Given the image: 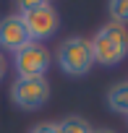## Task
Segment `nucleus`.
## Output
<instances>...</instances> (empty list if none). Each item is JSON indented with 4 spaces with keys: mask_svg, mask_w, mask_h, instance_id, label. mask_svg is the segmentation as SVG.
I'll use <instances>...</instances> for the list:
<instances>
[{
    "mask_svg": "<svg viewBox=\"0 0 128 133\" xmlns=\"http://www.w3.org/2000/svg\"><path fill=\"white\" fill-rule=\"evenodd\" d=\"M18 16H21V21L26 26L29 42L44 44L60 29V13L55 11L52 3H44V0H21L18 3Z\"/></svg>",
    "mask_w": 128,
    "mask_h": 133,
    "instance_id": "f257e3e1",
    "label": "nucleus"
},
{
    "mask_svg": "<svg viewBox=\"0 0 128 133\" xmlns=\"http://www.w3.org/2000/svg\"><path fill=\"white\" fill-rule=\"evenodd\" d=\"M89 44H92L94 63L105 65V68H112V65H118L128 57V29L107 21L105 26L97 29V34L89 39Z\"/></svg>",
    "mask_w": 128,
    "mask_h": 133,
    "instance_id": "f03ea898",
    "label": "nucleus"
},
{
    "mask_svg": "<svg viewBox=\"0 0 128 133\" xmlns=\"http://www.w3.org/2000/svg\"><path fill=\"white\" fill-rule=\"evenodd\" d=\"M55 60H57V68L66 73V76H86L94 65V57H92V44L86 37H68L63 39L57 52H55Z\"/></svg>",
    "mask_w": 128,
    "mask_h": 133,
    "instance_id": "7ed1b4c3",
    "label": "nucleus"
},
{
    "mask_svg": "<svg viewBox=\"0 0 128 133\" xmlns=\"http://www.w3.org/2000/svg\"><path fill=\"white\" fill-rule=\"evenodd\" d=\"M50 63H52L50 50L39 42H29L13 52L16 78H44V73L50 71Z\"/></svg>",
    "mask_w": 128,
    "mask_h": 133,
    "instance_id": "20e7f679",
    "label": "nucleus"
},
{
    "mask_svg": "<svg viewBox=\"0 0 128 133\" xmlns=\"http://www.w3.org/2000/svg\"><path fill=\"white\" fill-rule=\"evenodd\" d=\"M50 99L47 78H16L11 84V102L21 110H42Z\"/></svg>",
    "mask_w": 128,
    "mask_h": 133,
    "instance_id": "39448f33",
    "label": "nucleus"
},
{
    "mask_svg": "<svg viewBox=\"0 0 128 133\" xmlns=\"http://www.w3.org/2000/svg\"><path fill=\"white\" fill-rule=\"evenodd\" d=\"M24 44H29V34H26V26H24L21 16L18 13L3 16L0 18V47L5 52H16Z\"/></svg>",
    "mask_w": 128,
    "mask_h": 133,
    "instance_id": "423d86ee",
    "label": "nucleus"
},
{
    "mask_svg": "<svg viewBox=\"0 0 128 133\" xmlns=\"http://www.w3.org/2000/svg\"><path fill=\"white\" fill-rule=\"evenodd\" d=\"M107 107L112 112L128 117V81H118L115 86H110V91H107Z\"/></svg>",
    "mask_w": 128,
    "mask_h": 133,
    "instance_id": "0eeeda50",
    "label": "nucleus"
},
{
    "mask_svg": "<svg viewBox=\"0 0 128 133\" xmlns=\"http://www.w3.org/2000/svg\"><path fill=\"white\" fill-rule=\"evenodd\" d=\"M57 128H60V133H92V130H94L92 123H89L86 117H81V115L63 117V120L57 123Z\"/></svg>",
    "mask_w": 128,
    "mask_h": 133,
    "instance_id": "6e6552de",
    "label": "nucleus"
},
{
    "mask_svg": "<svg viewBox=\"0 0 128 133\" xmlns=\"http://www.w3.org/2000/svg\"><path fill=\"white\" fill-rule=\"evenodd\" d=\"M107 13H110L112 24H120V26L128 29V0H112V3H107Z\"/></svg>",
    "mask_w": 128,
    "mask_h": 133,
    "instance_id": "1a4fd4ad",
    "label": "nucleus"
},
{
    "mask_svg": "<svg viewBox=\"0 0 128 133\" xmlns=\"http://www.w3.org/2000/svg\"><path fill=\"white\" fill-rule=\"evenodd\" d=\"M29 133H60V128H57V123H37Z\"/></svg>",
    "mask_w": 128,
    "mask_h": 133,
    "instance_id": "9d476101",
    "label": "nucleus"
},
{
    "mask_svg": "<svg viewBox=\"0 0 128 133\" xmlns=\"http://www.w3.org/2000/svg\"><path fill=\"white\" fill-rule=\"evenodd\" d=\"M3 76H5V57H3V52H0V81H3Z\"/></svg>",
    "mask_w": 128,
    "mask_h": 133,
    "instance_id": "9b49d317",
    "label": "nucleus"
},
{
    "mask_svg": "<svg viewBox=\"0 0 128 133\" xmlns=\"http://www.w3.org/2000/svg\"><path fill=\"white\" fill-rule=\"evenodd\" d=\"M92 133H115V130H110V128H99V130H92Z\"/></svg>",
    "mask_w": 128,
    "mask_h": 133,
    "instance_id": "f8f14e48",
    "label": "nucleus"
}]
</instances>
